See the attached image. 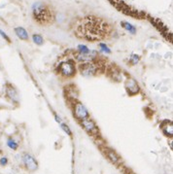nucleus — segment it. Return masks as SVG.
Instances as JSON below:
<instances>
[{"label":"nucleus","mask_w":173,"mask_h":174,"mask_svg":"<svg viewBox=\"0 0 173 174\" xmlns=\"http://www.w3.org/2000/svg\"><path fill=\"white\" fill-rule=\"evenodd\" d=\"M77 33L91 41L100 40L107 36L109 26L103 21L96 18H86L82 21V24L78 25Z\"/></svg>","instance_id":"nucleus-1"},{"label":"nucleus","mask_w":173,"mask_h":174,"mask_svg":"<svg viewBox=\"0 0 173 174\" xmlns=\"http://www.w3.org/2000/svg\"><path fill=\"white\" fill-rule=\"evenodd\" d=\"M32 10V16L33 19H35V22L40 23V24H48L50 23L54 16H53V13L50 10V8L47 5L43 2H34L31 7Z\"/></svg>","instance_id":"nucleus-2"},{"label":"nucleus","mask_w":173,"mask_h":174,"mask_svg":"<svg viewBox=\"0 0 173 174\" xmlns=\"http://www.w3.org/2000/svg\"><path fill=\"white\" fill-rule=\"evenodd\" d=\"M104 66L105 65L102 62L96 59L94 62L80 63L78 65V70L84 77H94L104 71Z\"/></svg>","instance_id":"nucleus-3"},{"label":"nucleus","mask_w":173,"mask_h":174,"mask_svg":"<svg viewBox=\"0 0 173 174\" xmlns=\"http://www.w3.org/2000/svg\"><path fill=\"white\" fill-rule=\"evenodd\" d=\"M57 73L64 78H72L76 74V64L75 61L68 58L61 62L57 65Z\"/></svg>","instance_id":"nucleus-4"},{"label":"nucleus","mask_w":173,"mask_h":174,"mask_svg":"<svg viewBox=\"0 0 173 174\" xmlns=\"http://www.w3.org/2000/svg\"><path fill=\"white\" fill-rule=\"evenodd\" d=\"M23 163L25 168L30 172H34L38 169V163L36 159L28 153H25L23 155Z\"/></svg>","instance_id":"nucleus-5"},{"label":"nucleus","mask_w":173,"mask_h":174,"mask_svg":"<svg viewBox=\"0 0 173 174\" xmlns=\"http://www.w3.org/2000/svg\"><path fill=\"white\" fill-rule=\"evenodd\" d=\"M97 58H98V53L95 51H91L89 53H86V55L79 53H74V61L79 62L80 63L94 62V61H96Z\"/></svg>","instance_id":"nucleus-6"},{"label":"nucleus","mask_w":173,"mask_h":174,"mask_svg":"<svg viewBox=\"0 0 173 174\" xmlns=\"http://www.w3.org/2000/svg\"><path fill=\"white\" fill-rule=\"evenodd\" d=\"M74 115L79 121H84V120L90 118V113L86 106L82 103L77 102L74 104Z\"/></svg>","instance_id":"nucleus-7"},{"label":"nucleus","mask_w":173,"mask_h":174,"mask_svg":"<svg viewBox=\"0 0 173 174\" xmlns=\"http://www.w3.org/2000/svg\"><path fill=\"white\" fill-rule=\"evenodd\" d=\"M124 88L126 90L128 95H130V96H133V95H137V93L139 92V91H140L138 84L134 81L133 79H129L124 84Z\"/></svg>","instance_id":"nucleus-8"},{"label":"nucleus","mask_w":173,"mask_h":174,"mask_svg":"<svg viewBox=\"0 0 173 174\" xmlns=\"http://www.w3.org/2000/svg\"><path fill=\"white\" fill-rule=\"evenodd\" d=\"M81 125H83V128L88 131L91 134H94V135H96L98 133V129L96 125L95 124V122L92 121L91 118H88L84 120V121H81Z\"/></svg>","instance_id":"nucleus-9"},{"label":"nucleus","mask_w":173,"mask_h":174,"mask_svg":"<svg viewBox=\"0 0 173 174\" xmlns=\"http://www.w3.org/2000/svg\"><path fill=\"white\" fill-rule=\"evenodd\" d=\"M6 95L14 103H19V93L13 85L6 84Z\"/></svg>","instance_id":"nucleus-10"},{"label":"nucleus","mask_w":173,"mask_h":174,"mask_svg":"<svg viewBox=\"0 0 173 174\" xmlns=\"http://www.w3.org/2000/svg\"><path fill=\"white\" fill-rule=\"evenodd\" d=\"M15 31V34L17 35V37L19 39L23 40V41H27L29 39V35H28V32L26 31V29L23 26H17L14 29Z\"/></svg>","instance_id":"nucleus-11"},{"label":"nucleus","mask_w":173,"mask_h":174,"mask_svg":"<svg viewBox=\"0 0 173 174\" xmlns=\"http://www.w3.org/2000/svg\"><path fill=\"white\" fill-rule=\"evenodd\" d=\"M104 153H105V155L107 156V158L111 160L113 163H115V164L119 163L120 158H119V156H118L117 154H116L114 151H113V150H111V149H109V148H105Z\"/></svg>","instance_id":"nucleus-12"},{"label":"nucleus","mask_w":173,"mask_h":174,"mask_svg":"<svg viewBox=\"0 0 173 174\" xmlns=\"http://www.w3.org/2000/svg\"><path fill=\"white\" fill-rule=\"evenodd\" d=\"M121 25H122V28H123L124 29H125L128 32H129V34L134 35L135 33H136V31H137V29H136L135 26L132 24V23H129V22L123 21V22H121Z\"/></svg>","instance_id":"nucleus-13"},{"label":"nucleus","mask_w":173,"mask_h":174,"mask_svg":"<svg viewBox=\"0 0 173 174\" xmlns=\"http://www.w3.org/2000/svg\"><path fill=\"white\" fill-rule=\"evenodd\" d=\"M162 131H163L164 134H165L166 136H170L169 132H168V129H169V131L173 132V129H172V123H171L170 121H165V122L162 125Z\"/></svg>","instance_id":"nucleus-14"},{"label":"nucleus","mask_w":173,"mask_h":174,"mask_svg":"<svg viewBox=\"0 0 173 174\" xmlns=\"http://www.w3.org/2000/svg\"><path fill=\"white\" fill-rule=\"evenodd\" d=\"M32 41L34 42L36 45L38 46H42L44 44V38L41 34H38V33H34V34L32 35Z\"/></svg>","instance_id":"nucleus-15"},{"label":"nucleus","mask_w":173,"mask_h":174,"mask_svg":"<svg viewBox=\"0 0 173 174\" xmlns=\"http://www.w3.org/2000/svg\"><path fill=\"white\" fill-rule=\"evenodd\" d=\"M7 146L9 147L11 150L16 151V150H18V148H19V143L16 141L15 139H13L12 137H10V138H8V140H7Z\"/></svg>","instance_id":"nucleus-16"},{"label":"nucleus","mask_w":173,"mask_h":174,"mask_svg":"<svg viewBox=\"0 0 173 174\" xmlns=\"http://www.w3.org/2000/svg\"><path fill=\"white\" fill-rule=\"evenodd\" d=\"M91 50L89 49L88 46H86L84 44H80L77 46V53H83V55H86V53H89Z\"/></svg>","instance_id":"nucleus-17"},{"label":"nucleus","mask_w":173,"mask_h":174,"mask_svg":"<svg viewBox=\"0 0 173 174\" xmlns=\"http://www.w3.org/2000/svg\"><path fill=\"white\" fill-rule=\"evenodd\" d=\"M98 47H99V49H100V52L104 53H111V50L109 47L106 45L105 43L101 42V43H99L98 44Z\"/></svg>","instance_id":"nucleus-18"},{"label":"nucleus","mask_w":173,"mask_h":174,"mask_svg":"<svg viewBox=\"0 0 173 174\" xmlns=\"http://www.w3.org/2000/svg\"><path fill=\"white\" fill-rule=\"evenodd\" d=\"M139 61H140V56L136 55V53H132V55L130 56L129 57V62L132 65H135L139 62Z\"/></svg>","instance_id":"nucleus-19"},{"label":"nucleus","mask_w":173,"mask_h":174,"mask_svg":"<svg viewBox=\"0 0 173 174\" xmlns=\"http://www.w3.org/2000/svg\"><path fill=\"white\" fill-rule=\"evenodd\" d=\"M61 129L66 133V134L69 135V136H72V131H71L70 128H69L67 125L63 124V123H61Z\"/></svg>","instance_id":"nucleus-20"},{"label":"nucleus","mask_w":173,"mask_h":174,"mask_svg":"<svg viewBox=\"0 0 173 174\" xmlns=\"http://www.w3.org/2000/svg\"><path fill=\"white\" fill-rule=\"evenodd\" d=\"M0 36H1L5 41H7L8 43H10L11 42V39H10V37L7 35V33H6L5 31H3L2 29H0Z\"/></svg>","instance_id":"nucleus-21"},{"label":"nucleus","mask_w":173,"mask_h":174,"mask_svg":"<svg viewBox=\"0 0 173 174\" xmlns=\"http://www.w3.org/2000/svg\"><path fill=\"white\" fill-rule=\"evenodd\" d=\"M7 163H8V159L6 157H3V158L0 159V165H1V166L7 165Z\"/></svg>","instance_id":"nucleus-22"},{"label":"nucleus","mask_w":173,"mask_h":174,"mask_svg":"<svg viewBox=\"0 0 173 174\" xmlns=\"http://www.w3.org/2000/svg\"><path fill=\"white\" fill-rule=\"evenodd\" d=\"M55 119H56V121H57V123H59V124L61 123V117H58L57 115H55Z\"/></svg>","instance_id":"nucleus-23"}]
</instances>
